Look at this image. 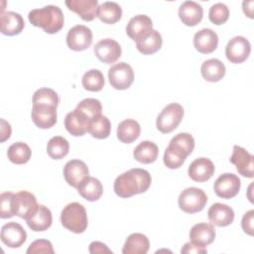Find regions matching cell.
Returning <instances> with one entry per match:
<instances>
[{"label": "cell", "instance_id": "44dd1931", "mask_svg": "<svg viewBox=\"0 0 254 254\" xmlns=\"http://www.w3.org/2000/svg\"><path fill=\"white\" fill-rule=\"evenodd\" d=\"M218 45L217 34L208 28L196 32L193 37V46L201 54H210L214 52Z\"/></svg>", "mask_w": 254, "mask_h": 254}, {"label": "cell", "instance_id": "7402d4cb", "mask_svg": "<svg viewBox=\"0 0 254 254\" xmlns=\"http://www.w3.org/2000/svg\"><path fill=\"white\" fill-rule=\"evenodd\" d=\"M215 238V229L212 224L200 222L194 224L190 231V239L192 243L206 247L211 244Z\"/></svg>", "mask_w": 254, "mask_h": 254}, {"label": "cell", "instance_id": "e575fe53", "mask_svg": "<svg viewBox=\"0 0 254 254\" xmlns=\"http://www.w3.org/2000/svg\"><path fill=\"white\" fill-rule=\"evenodd\" d=\"M111 131V123L109 119L104 116L100 115L92 120H90L87 132L96 139H105L109 136Z\"/></svg>", "mask_w": 254, "mask_h": 254}, {"label": "cell", "instance_id": "e0dca14e", "mask_svg": "<svg viewBox=\"0 0 254 254\" xmlns=\"http://www.w3.org/2000/svg\"><path fill=\"white\" fill-rule=\"evenodd\" d=\"M208 219L212 225L218 227H224L231 224L234 220L233 209L224 203L215 202L213 203L207 211Z\"/></svg>", "mask_w": 254, "mask_h": 254}, {"label": "cell", "instance_id": "2e32d148", "mask_svg": "<svg viewBox=\"0 0 254 254\" xmlns=\"http://www.w3.org/2000/svg\"><path fill=\"white\" fill-rule=\"evenodd\" d=\"M152 30L153 23L151 18L143 14L132 17L126 26L127 35L136 42L148 35Z\"/></svg>", "mask_w": 254, "mask_h": 254}, {"label": "cell", "instance_id": "9a60e30c", "mask_svg": "<svg viewBox=\"0 0 254 254\" xmlns=\"http://www.w3.org/2000/svg\"><path fill=\"white\" fill-rule=\"evenodd\" d=\"M215 167L211 160L207 158H197L189 166L190 178L197 183H203L208 181L214 174Z\"/></svg>", "mask_w": 254, "mask_h": 254}, {"label": "cell", "instance_id": "f546056e", "mask_svg": "<svg viewBox=\"0 0 254 254\" xmlns=\"http://www.w3.org/2000/svg\"><path fill=\"white\" fill-rule=\"evenodd\" d=\"M159 154V148L152 141H143L133 151V157L136 161L142 164L154 163Z\"/></svg>", "mask_w": 254, "mask_h": 254}, {"label": "cell", "instance_id": "ba28073f", "mask_svg": "<svg viewBox=\"0 0 254 254\" xmlns=\"http://www.w3.org/2000/svg\"><path fill=\"white\" fill-rule=\"evenodd\" d=\"M241 182L238 176L230 173L220 175L213 185L214 192L217 196L225 199L236 196L240 190Z\"/></svg>", "mask_w": 254, "mask_h": 254}, {"label": "cell", "instance_id": "83f0119b", "mask_svg": "<svg viewBox=\"0 0 254 254\" xmlns=\"http://www.w3.org/2000/svg\"><path fill=\"white\" fill-rule=\"evenodd\" d=\"M141 133L140 124L134 119H125L117 127V138L125 144L133 143Z\"/></svg>", "mask_w": 254, "mask_h": 254}, {"label": "cell", "instance_id": "1f68e13d", "mask_svg": "<svg viewBox=\"0 0 254 254\" xmlns=\"http://www.w3.org/2000/svg\"><path fill=\"white\" fill-rule=\"evenodd\" d=\"M122 9L116 2L106 1L98 5L96 17L106 24H114L121 19Z\"/></svg>", "mask_w": 254, "mask_h": 254}, {"label": "cell", "instance_id": "4fadbf2b", "mask_svg": "<svg viewBox=\"0 0 254 254\" xmlns=\"http://www.w3.org/2000/svg\"><path fill=\"white\" fill-rule=\"evenodd\" d=\"M36 196L27 190H21L14 193L13 209L14 214L26 219L38 206Z\"/></svg>", "mask_w": 254, "mask_h": 254}, {"label": "cell", "instance_id": "8fae6325", "mask_svg": "<svg viewBox=\"0 0 254 254\" xmlns=\"http://www.w3.org/2000/svg\"><path fill=\"white\" fill-rule=\"evenodd\" d=\"M88 174L89 171L86 164L77 159L68 161L64 167V177L65 182L76 189L88 177Z\"/></svg>", "mask_w": 254, "mask_h": 254}, {"label": "cell", "instance_id": "f6af8a7d", "mask_svg": "<svg viewBox=\"0 0 254 254\" xmlns=\"http://www.w3.org/2000/svg\"><path fill=\"white\" fill-rule=\"evenodd\" d=\"M181 252L182 253H193V254H204L207 252L206 250V247H203V246H199L197 244H194L192 243L191 241L186 243L183 248L181 249Z\"/></svg>", "mask_w": 254, "mask_h": 254}, {"label": "cell", "instance_id": "d6986e66", "mask_svg": "<svg viewBox=\"0 0 254 254\" xmlns=\"http://www.w3.org/2000/svg\"><path fill=\"white\" fill-rule=\"evenodd\" d=\"M90 120L84 113L78 109L68 112L64 118V127L66 131L73 136H82L87 132Z\"/></svg>", "mask_w": 254, "mask_h": 254}, {"label": "cell", "instance_id": "ab89813d", "mask_svg": "<svg viewBox=\"0 0 254 254\" xmlns=\"http://www.w3.org/2000/svg\"><path fill=\"white\" fill-rule=\"evenodd\" d=\"M169 145L178 148L189 156L193 151L194 139L190 133H179L172 138Z\"/></svg>", "mask_w": 254, "mask_h": 254}, {"label": "cell", "instance_id": "4316f807", "mask_svg": "<svg viewBox=\"0 0 254 254\" xmlns=\"http://www.w3.org/2000/svg\"><path fill=\"white\" fill-rule=\"evenodd\" d=\"M150 242L146 235L142 233L130 234L122 248L123 254H146L149 250Z\"/></svg>", "mask_w": 254, "mask_h": 254}, {"label": "cell", "instance_id": "52a82bcc", "mask_svg": "<svg viewBox=\"0 0 254 254\" xmlns=\"http://www.w3.org/2000/svg\"><path fill=\"white\" fill-rule=\"evenodd\" d=\"M251 53L250 42L243 36L230 39L225 47V56L232 64H241L247 60Z\"/></svg>", "mask_w": 254, "mask_h": 254}, {"label": "cell", "instance_id": "7bdbcfd3", "mask_svg": "<svg viewBox=\"0 0 254 254\" xmlns=\"http://www.w3.org/2000/svg\"><path fill=\"white\" fill-rule=\"evenodd\" d=\"M26 253L27 254H39V253L54 254L55 251L51 241L46 239H38L29 245Z\"/></svg>", "mask_w": 254, "mask_h": 254}, {"label": "cell", "instance_id": "7c38bea8", "mask_svg": "<svg viewBox=\"0 0 254 254\" xmlns=\"http://www.w3.org/2000/svg\"><path fill=\"white\" fill-rule=\"evenodd\" d=\"M27 239V233L23 226L15 221L4 224L1 228V241L10 248L22 246Z\"/></svg>", "mask_w": 254, "mask_h": 254}, {"label": "cell", "instance_id": "484cf974", "mask_svg": "<svg viewBox=\"0 0 254 254\" xmlns=\"http://www.w3.org/2000/svg\"><path fill=\"white\" fill-rule=\"evenodd\" d=\"M225 65L218 59H209L202 63L200 72L202 77L209 82H216L225 75Z\"/></svg>", "mask_w": 254, "mask_h": 254}, {"label": "cell", "instance_id": "d590c367", "mask_svg": "<svg viewBox=\"0 0 254 254\" xmlns=\"http://www.w3.org/2000/svg\"><path fill=\"white\" fill-rule=\"evenodd\" d=\"M60 103V97L58 93L48 87H43L36 90L33 94V105H43L58 107Z\"/></svg>", "mask_w": 254, "mask_h": 254}, {"label": "cell", "instance_id": "bcb514c9", "mask_svg": "<svg viewBox=\"0 0 254 254\" xmlns=\"http://www.w3.org/2000/svg\"><path fill=\"white\" fill-rule=\"evenodd\" d=\"M89 252L92 254L96 253H112V251L102 242L93 241L89 244Z\"/></svg>", "mask_w": 254, "mask_h": 254}, {"label": "cell", "instance_id": "ffe728a7", "mask_svg": "<svg viewBox=\"0 0 254 254\" xmlns=\"http://www.w3.org/2000/svg\"><path fill=\"white\" fill-rule=\"evenodd\" d=\"M31 116L37 127L41 129H49L57 123V108L52 106L33 105Z\"/></svg>", "mask_w": 254, "mask_h": 254}, {"label": "cell", "instance_id": "7a4b0ae2", "mask_svg": "<svg viewBox=\"0 0 254 254\" xmlns=\"http://www.w3.org/2000/svg\"><path fill=\"white\" fill-rule=\"evenodd\" d=\"M28 19L35 27L42 28L48 34H56L64 27V14L60 7L48 5L29 12Z\"/></svg>", "mask_w": 254, "mask_h": 254}, {"label": "cell", "instance_id": "f35d334b", "mask_svg": "<svg viewBox=\"0 0 254 254\" xmlns=\"http://www.w3.org/2000/svg\"><path fill=\"white\" fill-rule=\"evenodd\" d=\"M76 109L84 113L89 120H92L101 115L102 106H101V102L98 99L85 98V99H82L76 105Z\"/></svg>", "mask_w": 254, "mask_h": 254}, {"label": "cell", "instance_id": "f1b7e54d", "mask_svg": "<svg viewBox=\"0 0 254 254\" xmlns=\"http://www.w3.org/2000/svg\"><path fill=\"white\" fill-rule=\"evenodd\" d=\"M78 193L88 201H95L103 193V187L99 180L93 177H87L77 188Z\"/></svg>", "mask_w": 254, "mask_h": 254}, {"label": "cell", "instance_id": "5b68a950", "mask_svg": "<svg viewBox=\"0 0 254 254\" xmlns=\"http://www.w3.org/2000/svg\"><path fill=\"white\" fill-rule=\"evenodd\" d=\"M184 117V108L179 103L168 104L158 115L156 120L157 129L166 134L174 131Z\"/></svg>", "mask_w": 254, "mask_h": 254}, {"label": "cell", "instance_id": "74e56055", "mask_svg": "<svg viewBox=\"0 0 254 254\" xmlns=\"http://www.w3.org/2000/svg\"><path fill=\"white\" fill-rule=\"evenodd\" d=\"M188 155L178 148L169 145L165 150L164 164L169 169H179L185 163Z\"/></svg>", "mask_w": 254, "mask_h": 254}, {"label": "cell", "instance_id": "4dcf8cb0", "mask_svg": "<svg viewBox=\"0 0 254 254\" xmlns=\"http://www.w3.org/2000/svg\"><path fill=\"white\" fill-rule=\"evenodd\" d=\"M162 44L163 40L161 34L153 29L148 35L136 42V47L143 55H152L161 49Z\"/></svg>", "mask_w": 254, "mask_h": 254}, {"label": "cell", "instance_id": "7dc6e473", "mask_svg": "<svg viewBox=\"0 0 254 254\" xmlns=\"http://www.w3.org/2000/svg\"><path fill=\"white\" fill-rule=\"evenodd\" d=\"M0 121H1L0 141H1V142H4V141H6L7 139H9V138H10L12 130H11V126H10V124H9L7 121H5L4 119H1Z\"/></svg>", "mask_w": 254, "mask_h": 254}, {"label": "cell", "instance_id": "5bb4252c", "mask_svg": "<svg viewBox=\"0 0 254 254\" xmlns=\"http://www.w3.org/2000/svg\"><path fill=\"white\" fill-rule=\"evenodd\" d=\"M253 156L244 148L234 145L230 162L235 165L237 172L246 178H253Z\"/></svg>", "mask_w": 254, "mask_h": 254}, {"label": "cell", "instance_id": "8992f818", "mask_svg": "<svg viewBox=\"0 0 254 254\" xmlns=\"http://www.w3.org/2000/svg\"><path fill=\"white\" fill-rule=\"evenodd\" d=\"M108 79L111 86L115 89H127L134 80L133 68L125 62L115 64L108 69Z\"/></svg>", "mask_w": 254, "mask_h": 254}, {"label": "cell", "instance_id": "cb8c5ba5", "mask_svg": "<svg viewBox=\"0 0 254 254\" xmlns=\"http://www.w3.org/2000/svg\"><path fill=\"white\" fill-rule=\"evenodd\" d=\"M67 8L75 12L84 21H92L97 14V0H66Z\"/></svg>", "mask_w": 254, "mask_h": 254}, {"label": "cell", "instance_id": "d6a6232c", "mask_svg": "<svg viewBox=\"0 0 254 254\" xmlns=\"http://www.w3.org/2000/svg\"><path fill=\"white\" fill-rule=\"evenodd\" d=\"M69 151L68 141L62 136H55L51 138L47 144V153L54 160H61L64 158Z\"/></svg>", "mask_w": 254, "mask_h": 254}, {"label": "cell", "instance_id": "d4e9b609", "mask_svg": "<svg viewBox=\"0 0 254 254\" xmlns=\"http://www.w3.org/2000/svg\"><path fill=\"white\" fill-rule=\"evenodd\" d=\"M1 33L6 36H15L22 32L25 27L23 17L16 12H1Z\"/></svg>", "mask_w": 254, "mask_h": 254}, {"label": "cell", "instance_id": "30bf717a", "mask_svg": "<svg viewBox=\"0 0 254 254\" xmlns=\"http://www.w3.org/2000/svg\"><path fill=\"white\" fill-rule=\"evenodd\" d=\"M96 58L104 64H113L121 57V47L113 39L106 38L97 42L94 46Z\"/></svg>", "mask_w": 254, "mask_h": 254}, {"label": "cell", "instance_id": "ac0fdd59", "mask_svg": "<svg viewBox=\"0 0 254 254\" xmlns=\"http://www.w3.org/2000/svg\"><path fill=\"white\" fill-rule=\"evenodd\" d=\"M29 228L33 231H45L47 230L53 222V216L51 210L43 205L39 204L37 208L25 219Z\"/></svg>", "mask_w": 254, "mask_h": 254}, {"label": "cell", "instance_id": "603a6c76", "mask_svg": "<svg viewBox=\"0 0 254 254\" xmlns=\"http://www.w3.org/2000/svg\"><path fill=\"white\" fill-rule=\"evenodd\" d=\"M203 16L202 7L194 1H185L179 8L181 21L190 27L197 25Z\"/></svg>", "mask_w": 254, "mask_h": 254}, {"label": "cell", "instance_id": "b9f144b4", "mask_svg": "<svg viewBox=\"0 0 254 254\" xmlns=\"http://www.w3.org/2000/svg\"><path fill=\"white\" fill-rule=\"evenodd\" d=\"M13 197L14 193L10 191L2 192L0 195V201H1V210H0V216L1 218H10L14 216V209H13Z\"/></svg>", "mask_w": 254, "mask_h": 254}, {"label": "cell", "instance_id": "836d02e7", "mask_svg": "<svg viewBox=\"0 0 254 254\" xmlns=\"http://www.w3.org/2000/svg\"><path fill=\"white\" fill-rule=\"evenodd\" d=\"M32 155L30 147L24 142H16L12 144L7 151L8 159L17 165L26 164Z\"/></svg>", "mask_w": 254, "mask_h": 254}, {"label": "cell", "instance_id": "3957f363", "mask_svg": "<svg viewBox=\"0 0 254 254\" xmlns=\"http://www.w3.org/2000/svg\"><path fill=\"white\" fill-rule=\"evenodd\" d=\"M61 222L64 227L73 233H82L86 230L88 219L84 206L79 202L66 204L61 213Z\"/></svg>", "mask_w": 254, "mask_h": 254}, {"label": "cell", "instance_id": "9c48e42d", "mask_svg": "<svg viewBox=\"0 0 254 254\" xmlns=\"http://www.w3.org/2000/svg\"><path fill=\"white\" fill-rule=\"evenodd\" d=\"M92 43V32L84 25H76L70 28L66 35V45L72 51H84Z\"/></svg>", "mask_w": 254, "mask_h": 254}, {"label": "cell", "instance_id": "6da1fadb", "mask_svg": "<svg viewBox=\"0 0 254 254\" xmlns=\"http://www.w3.org/2000/svg\"><path fill=\"white\" fill-rule=\"evenodd\" d=\"M152 178L148 171L134 168L119 175L114 181L115 193L123 198L145 192L151 186Z\"/></svg>", "mask_w": 254, "mask_h": 254}, {"label": "cell", "instance_id": "60d3db41", "mask_svg": "<svg viewBox=\"0 0 254 254\" xmlns=\"http://www.w3.org/2000/svg\"><path fill=\"white\" fill-rule=\"evenodd\" d=\"M208 18L214 25H222L229 18V9L223 3H215L209 8Z\"/></svg>", "mask_w": 254, "mask_h": 254}, {"label": "cell", "instance_id": "ee69618b", "mask_svg": "<svg viewBox=\"0 0 254 254\" xmlns=\"http://www.w3.org/2000/svg\"><path fill=\"white\" fill-rule=\"evenodd\" d=\"M253 217H254V210L250 209L243 215L242 221H241L242 229L244 230L245 233L251 236L253 235Z\"/></svg>", "mask_w": 254, "mask_h": 254}, {"label": "cell", "instance_id": "277c9868", "mask_svg": "<svg viewBox=\"0 0 254 254\" xmlns=\"http://www.w3.org/2000/svg\"><path fill=\"white\" fill-rule=\"evenodd\" d=\"M178 202L183 211L187 213H195L204 208L207 202V196L201 189L190 187L180 193Z\"/></svg>", "mask_w": 254, "mask_h": 254}, {"label": "cell", "instance_id": "8d00e7d4", "mask_svg": "<svg viewBox=\"0 0 254 254\" xmlns=\"http://www.w3.org/2000/svg\"><path fill=\"white\" fill-rule=\"evenodd\" d=\"M84 89L89 91H100L105 83L103 73L99 69H90L86 71L81 79Z\"/></svg>", "mask_w": 254, "mask_h": 254}]
</instances>
